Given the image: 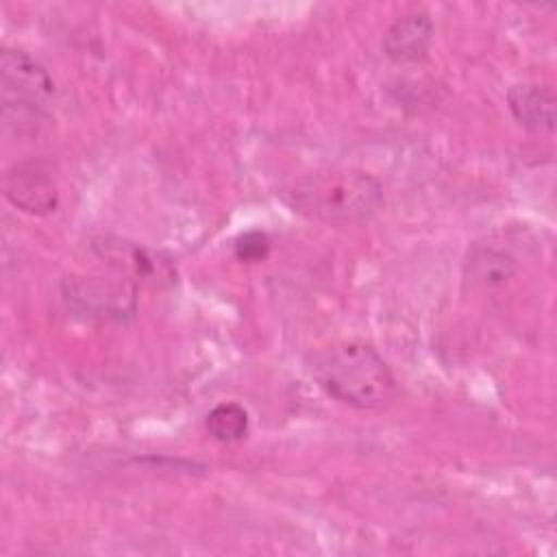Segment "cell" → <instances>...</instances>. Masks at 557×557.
Returning <instances> with one entry per match:
<instances>
[{"label": "cell", "instance_id": "obj_1", "mask_svg": "<svg viewBox=\"0 0 557 557\" xmlns=\"http://www.w3.org/2000/svg\"><path fill=\"white\" fill-rule=\"evenodd\" d=\"M307 370L329 398L359 411H381L398 394L396 376L383 355L361 339L318 348L309 355Z\"/></svg>", "mask_w": 557, "mask_h": 557}, {"label": "cell", "instance_id": "obj_2", "mask_svg": "<svg viewBox=\"0 0 557 557\" xmlns=\"http://www.w3.org/2000/svg\"><path fill=\"white\" fill-rule=\"evenodd\" d=\"M285 205L326 226H357L376 215L383 185L361 168H320L283 189Z\"/></svg>", "mask_w": 557, "mask_h": 557}, {"label": "cell", "instance_id": "obj_3", "mask_svg": "<svg viewBox=\"0 0 557 557\" xmlns=\"http://www.w3.org/2000/svg\"><path fill=\"white\" fill-rule=\"evenodd\" d=\"M0 94L4 122L24 126L46 115L54 98V81L26 50L4 48L0 54Z\"/></svg>", "mask_w": 557, "mask_h": 557}, {"label": "cell", "instance_id": "obj_4", "mask_svg": "<svg viewBox=\"0 0 557 557\" xmlns=\"http://www.w3.org/2000/svg\"><path fill=\"white\" fill-rule=\"evenodd\" d=\"M61 298L83 320L124 324L137 313V285L120 274H70L61 281Z\"/></svg>", "mask_w": 557, "mask_h": 557}, {"label": "cell", "instance_id": "obj_5", "mask_svg": "<svg viewBox=\"0 0 557 557\" xmlns=\"http://www.w3.org/2000/svg\"><path fill=\"white\" fill-rule=\"evenodd\" d=\"M91 250L115 274L133 281L135 285L146 283L161 287L176 281L172 259L163 257L161 252L148 250L135 242L113 235H100L91 242Z\"/></svg>", "mask_w": 557, "mask_h": 557}, {"label": "cell", "instance_id": "obj_6", "mask_svg": "<svg viewBox=\"0 0 557 557\" xmlns=\"http://www.w3.org/2000/svg\"><path fill=\"white\" fill-rule=\"evenodd\" d=\"M4 198L30 215H48L59 207V189L52 176L37 163H15L2 178Z\"/></svg>", "mask_w": 557, "mask_h": 557}, {"label": "cell", "instance_id": "obj_7", "mask_svg": "<svg viewBox=\"0 0 557 557\" xmlns=\"http://www.w3.org/2000/svg\"><path fill=\"white\" fill-rule=\"evenodd\" d=\"M431 39H433V22L429 13L413 11L389 24V28L383 35L381 48L392 63L409 65L426 57Z\"/></svg>", "mask_w": 557, "mask_h": 557}, {"label": "cell", "instance_id": "obj_8", "mask_svg": "<svg viewBox=\"0 0 557 557\" xmlns=\"http://www.w3.org/2000/svg\"><path fill=\"white\" fill-rule=\"evenodd\" d=\"M507 107L524 131L533 135L555 131L557 100L550 87L537 83H516L507 89Z\"/></svg>", "mask_w": 557, "mask_h": 557}, {"label": "cell", "instance_id": "obj_9", "mask_svg": "<svg viewBox=\"0 0 557 557\" xmlns=\"http://www.w3.org/2000/svg\"><path fill=\"white\" fill-rule=\"evenodd\" d=\"M520 272L518 257L498 246H476L470 250L466 259V276L468 281L483 289L494 292L505 287L509 281H513Z\"/></svg>", "mask_w": 557, "mask_h": 557}, {"label": "cell", "instance_id": "obj_10", "mask_svg": "<svg viewBox=\"0 0 557 557\" xmlns=\"http://www.w3.org/2000/svg\"><path fill=\"white\" fill-rule=\"evenodd\" d=\"M205 429L211 440L220 444H235L242 442L250 431V418L248 411L239 403H220L215 405L207 418Z\"/></svg>", "mask_w": 557, "mask_h": 557}, {"label": "cell", "instance_id": "obj_11", "mask_svg": "<svg viewBox=\"0 0 557 557\" xmlns=\"http://www.w3.org/2000/svg\"><path fill=\"white\" fill-rule=\"evenodd\" d=\"M270 250H272V242H270L268 233L261 228H250V231L237 235L233 242V255L242 263L265 261Z\"/></svg>", "mask_w": 557, "mask_h": 557}]
</instances>
